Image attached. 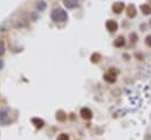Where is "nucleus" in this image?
Wrapping results in <instances>:
<instances>
[{
  "instance_id": "39448f33",
  "label": "nucleus",
  "mask_w": 151,
  "mask_h": 140,
  "mask_svg": "<svg viewBox=\"0 0 151 140\" xmlns=\"http://www.w3.org/2000/svg\"><path fill=\"white\" fill-rule=\"evenodd\" d=\"M107 29H108L110 32L116 31V29H117V24H116L115 21H112V20H109V21L107 22Z\"/></svg>"
},
{
  "instance_id": "f03ea898",
  "label": "nucleus",
  "mask_w": 151,
  "mask_h": 140,
  "mask_svg": "<svg viewBox=\"0 0 151 140\" xmlns=\"http://www.w3.org/2000/svg\"><path fill=\"white\" fill-rule=\"evenodd\" d=\"M10 124V118L5 111H0V125L6 126Z\"/></svg>"
},
{
  "instance_id": "9b49d317",
  "label": "nucleus",
  "mask_w": 151,
  "mask_h": 140,
  "mask_svg": "<svg viewBox=\"0 0 151 140\" xmlns=\"http://www.w3.org/2000/svg\"><path fill=\"white\" fill-rule=\"evenodd\" d=\"M129 11H130V12H129V15H130V17H131V15L134 17V15H135V8H134L132 6H130V7H129Z\"/></svg>"
},
{
  "instance_id": "4468645a",
  "label": "nucleus",
  "mask_w": 151,
  "mask_h": 140,
  "mask_svg": "<svg viewBox=\"0 0 151 140\" xmlns=\"http://www.w3.org/2000/svg\"><path fill=\"white\" fill-rule=\"evenodd\" d=\"M4 53V46L1 45V44H0V55H1Z\"/></svg>"
},
{
  "instance_id": "6e6552de",
  "label": "nucleus",
  "mask_w": 151,
  "mask_h": 140,
  "mask_svg": "<svg viewBox=\"0 0 151 140\" xmlns=\"http://www.w3.org/2000/svg\"><path fill=\"white\" fill-rule=\"evenodd\" d=\"M141 10L144 12V14H149V13L151 12V8H150L148 5H143V6H141Z\"/></svg>"
},
{
  "instance_id": "9d476101",
  "label": "nucleus",
  "mask_w": 151,
  "mask_h": 140,
  "mask_svg": "<svg viewBox=\"0 0 151 140\" xmlns=\"http://www.w3.org/2000/svg\"><path fill=\"white\" fill-rule=\"evenodd\" d=\"M56 140H69V137H68L67 134L62 133V134H60V135L57 137V139H56Z\"/></svg>"
},
{
  "instance_id": "7ed1b4c3",
  "label": "nucleus",
  "mask_w": 151,
  "mask_h": 140,
  "mask_svg": "<svg viewBox=\"0 0 151 140\" xmlns=\"http://www.w3.org/2000/svg\"><path fill=\"white\" fill-rule=\"evenodd\" d=\"M81 116H82L83 119H90L93 114H92V111H90V109H88V108H82V109H81Z\"/></svg>"
},
{
  "instance_id": "ddd939ff",
  "label": "nucleus",
  "mask_w": 151,
  "mask_h": 140,
  "mask_svg": "<svg viewBox=\"0 0 151 140\" xmlns=\"http://www.w3.org/2000/svg\"><path fill=\"white\" fill-rule=\"evenodd\" d=\"M38 8H39V10H42V8H45V3H41V4H39V5H38Z\"/></svg>"
},
{
  "instance_id": "20e7f679",
  "label": "nucleus",
  "mask_w": 151,
  "mask_h": 140,
  "mask_svg": "<svg viewBox=\"0 0 151 140\" xmlns=\"http://www.w3.org/2000/svg\"><path fill=\"white\" fill-rule=\"evenodd\" d=\"M63 3L67 8H74L77 6V0H63Z\"/></svg>"
},
{
  "instance_id": "f257e3e1",
  "label": "nucleus",
  "mask_w": 151,
  "mask_h": 140,
  "mask_svg": "<svg viewBox=\"0 0 151 140\" xmlns=\"http://www.w3.org/2000/svg\"><path fill=\"white\" fill-rule=\"evenodd\" d=\"M50 17H52V19L55 22H65L68 19L67 12H65L62 8H55V10H53Z\"/></svg>"
},
{
  "instance_id": "0eeeda50",
  "label": "nucleus",
  "mask_w": 151,
  "mask_h": 140,
  "mask_svg": "<svg viewBox=\"0 0 151 140\" xmlns=\"http://www.w3.org/2000/svg\"><path fill=\"white\" fill-rule=\"evenodd\" d=\"M32 121H33V123L35 124V126H37V127H39V128H41V127L43 126V121H42L41 119H37V118H34Z\"/></svg>"
},
{
  "instance_id": "f8f14e48",
  "label": "nucleus",
  "mask_w": 151,
  "mask_h": 140,
  "mask_svg": "<svg viewBox=\"0 0 151 140\" xmlns=\"http://www.w3.org/2000/svg\"><path fill=\"white\" fill-rule=\"evenodd\" d=\"M146 44H148V46H151V36H149L146 38Z\"/></svg>"
},
{
  "instance_id": "1a4fd4ad",
  "label": "nucleus",
  "mask_w": 151,
  "mask_h": 140,
  "mask_svg": "<svg viewBox=\"0 0 151 140\" xmlns=\"http://www.w3.org/2000/svg\"><path fill=\"white\" fill-rule=\"evenodd\" d=\"M115 45H116V46H122V45H124V38L119 37V38L115 41Z\"/></svg>"
},
{
  "instance_id": "423d86ee",
  "label": "nucleus",
  "mask_w": 151,
  "mask_h": 140,
  "mask_svg": "<svg viewBox=\"0 0 151 140\" xmlns=\"http://www.w3.org/2000/svg\"><path fill=\"white\" fill-rule=\"evenodd\" d=\"M112 8H114V11L116 12V13H121L123 11V8H124V5L122 4V3H116L114 6H112Z\"/></svg>"
}]
</instances>
